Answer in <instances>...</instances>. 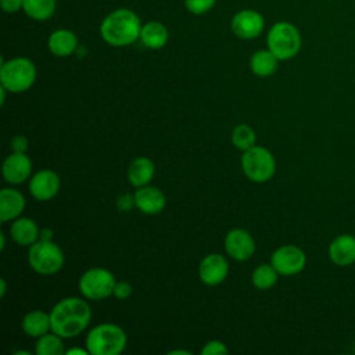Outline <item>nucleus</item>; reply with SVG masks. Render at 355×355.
I'll use <instances>...</instances> for the list:
<instances>
[{"instance_id":"24","label":"nucleus","mask_w":355,"mask_h":355,"mask_svg":"<svg viewBox=\"0 0 355 355\" xmlns=\"http://www.w3.org/2000/svg\"><path fill=\"white\" fill-rule=\"evenodd\" d=\"M55 0H24L22 10L35 21H46L55 11Z\"/></svg>"},{"instance_id":"21","label":"nucleus","mask_w":355,"mask_h":355,"mask_svg":"<svg viewBox=\"0 0 355 355\" xmlns=\"http://www.w3.org/2000/svg\"><path fill=\"white\" fill-rule=\"evenodd\" d=\"M21 327L29 337L39 338L40 336H43L51 330L50 313H46L40 309L31 311L24 316V319L21 322Z\"/></svg>"},{"instance_id":"8","label":"nucleus","mask_w":355,"mask_h":355,"mask_svg":"<svg viewBox=\"0 0 355 355\" xmlns=\"http://www.w3.org/2000/svg\"><path fill=\"white\" fill-rule=\"evenodd\" d=\"M115 283V277L108 269L92 268L80 276L79 290L85 298L98 301L112 295Z\"/></svg>"},{"instance_id":"22","label":"nucleus","mask_w":355,"mask_h":355,"mask_svg":"<svg viewBox=\"0 0 355 355\" xmlns=\"http://www.w3.org/2000/svg\"><path fill=\"white\" fill-rule=\"evenodd\" d=\"M168 37L169 33L166 26L158 21H150L141 26L140 40L148 49L158 50L164 47L168 42Z\"/></svg>"},{"instance_id":"29","label":"nucleus","mask_w":355,"mask_h":355,"mask_svg":"<svg viewBox=\"0 0 355 355\" xmlns=\"http://www.w3.org/2000/svg\"><path fill=\"white\" fill-rule=\"evenodd\" d=\"M229 352L227 347L225 343L219 340H211L208 341L204 348L201 349L202 355H226Z\"/></svg>"},{"instance_id":"23","label":"nucleus","mask_w":355,"mask_h":355,"mask_svg":"<svg viewBox=\"0 0 355 355\" xmlns=\"http://www.w3.org/2000/svg\"><path fill=\"white\" fill-rule=\"evenodd\" d=\"M277 57L268 50H258L250 58V68L252 73L261 78L270 76L277 68Z\"/></svg>"},{"instance_id":"31","label":"nucleus","mask_w":355,"mask_h":355,"mask_svg":"<svg viewBox=\"0 0 355 355\" xmlns=\"http://www.w3.org/2000/svg\"><path fill=\"white\" fill-rule=\"evenodd\" d=\"M133 205H135V196H132L129 193H125V194L119 196L118 200H116V207L121 212L130 211L133 208Z\"/></svg>"},{"instance_id":"12","label":"nucleus","mask_w":355,"mask_h":355,"mask_svg":"<svg viewBox=\"0 0 355 355\" xmlns=\"http://www.w3.org/2000/svg\"><path fill=\"white\" fill-rule=\"evenodd\" d=\"M60 190V178L54 171L43 169L31 176L29 193L37 201H49Z\"/></svg>"},{"instance_id":"9","label":"nucleus","mask_w":355,"mask_h":355,"mask_svg":"<svg viewBox=\"0 0 355 355\" xmlns=\"http://www.w3.org/2000/svg\"><path fill=\"white\" fill-rule=\"evenodd\" d=\"M270 263L279 275L293 276L300 273L305 268L306 255L300 247L286 244L273 251L270 257Z\"/></svg>"},{"instance_id":"2","label":"nucleus","mask_w":355,"mask_h":355,"mask_svg":"<svg viewBox=\"0 0 355 355\" xmlns=\"http://www.w3.org/2000/svg\"><path fill=\"white\" fill-rule=\"evenodd\" d=\"M141 22L137 14L129 8H116L104 17L100 25L103 40L114 47H123L140 39Z\"/></svg>"},{"instance_id":"35","label":"nucleus","mask_w":355,"mask_h":355,"mask_svg":"<svg viewBox=\"0 0 355 355\" xmlns=\"http://www.w3.org/2000/svg\"><path fill=\"white\" fill-rule=\"evenodd\" d=\"M67 354L72 355V354H80V355H87L89 351L87 349H80V348H72V349H68Z\"/></svg>"},{"instance_id":"4","label":"nucleus","mask_w":355,"mask_h":355,"mask_svg":"<svg viewBox=\"0 0 355 355\" xmlns=\"http://www.w3.org/2000/svg\"><path fill=\"white\" fill-rule=\"evenodd\" d=\"M36 80V67L26 57L1 60L0 85L10 93H22L32 87Z\"/></svg>"},{"instance_id":"28","label":"nucleus","mask_w":355,"mask_h":355,"mask_svg":"<svg viewBox=\"0 0 355 355\" xmlns=\"http://www.w3.org/2000/svg\"><path fill=\"white\" fill-rule=\"evenodd\" d=\"M216 0H184L186 8L196 15H201L208 12L214 6Z\"/></svg>"},{"instance_id":"36","label":"nucleus","mask_w":355,"mask_h":355,"mask_svg":"<svg viewBox=\"0 0 355 355\" xmlns=\"http://www.w3.org/2000/svg\"><path fill=\"white\" fill-rule=\"evenodd\" d=\"M0 297H4V294H6V290H7V286H6V280L4 279H1L0 280Z\"/></svg>"},{"instance_id":"25","label":"nucleus","mask_w":355,"mask_h":355,"mask_svg":"<svg viewBox=\"0 0 355 355\" xmlns=\"http://www.w3.org/2000/svg\"><path fill=\"white\" fill-rule=\"evenodd\" d=\"M35 351L37 355H62L64 354L62 337H60L54 331L46 333L37 338Z\"/></svg>"},{"instance_id":"33","label":"nucleus","mask_w":355,"mask_h":355,"mask_svg":"<svg viewBox=\"0 0 355 355\" xmlns=\"http://www.w3.org/2000/svg\"><path fill=\"white\" fill-rule=\"evenodd\" d=\"M0 6L6 12H17L22 8L24 0H0Z\"/></svg>"},{"instance_id":"13","label":"nucleus","mask_w":355,"mask_h":355,"mask_svg":"<svg viewBox=\"0 0 355 355\" xmlns=\"http://www.w3.org/2000/svg\"><path fill=\"white\" fill-rule=\"evenodd\" d=\"M229 273V263L220 254H208L198 266V275L207 286L220 284Z\"/></svg>"},{"instance_id":"20","label":"nucleus","mask_w":355,"mask_h":355,"mask_svg":"<svg viewBox=\"0 0 355 355\" xmlns=\"http://www.w3.org/2000/svg\"><path fill=\"white\" fill-rule=\"evenodd\" d=\"M155 166L153 161L147 157H137L135 158L128 169V179L132 186L141 187L147 186L151 179L154 178Z\"/></svg>"},{"instance_id":"10","label":"nucleus","mask_w":355,"mask_h":355,"mask_svg":"<svg viewBox=\"0 0 355 355\" xmlns=\"http://www.w3.org/2000/svg\"><path fill=\"white\" fill-rule=\"evenodd\" d=\"M263 26H265L263 17L258 11L248 10V8L234 14L230 22L232 32L237 37L245 39V40L259 36L261 32L263 31Z\"/></svg>"},{"instance_id":"26","label":"nucleus","mask_w":355,"mask_h":355,"mask_svg":"<svg viewBox=\"0 0 355 355\" xmlns=\"http://www.w3.org/2000/svg\"><path fill=\"white\" fill-rule=\"evenodd\" d=\"M277 270L270 265H266V263H262L259 265L254 272H252V276H251V280H252V284L259 288V290H269L272 288L276 283H277Z\"/></svg>"},{"instance_id":"5","label":"nucleus","mask_w":355,"mask_h":355,"mask_svg":"<svg viewBox=\"0 0 355 355\" xmlns=\"http://www.w3.org/2000/svg\"><path fill=\"white\" fill-rule=\"evenodd\" d=\"M268 49L277 57L279 61H286L298 54L302 39L295 25L280 21L272 25L266 37Z\"/></svg>"},{"instance_id":"32","label":"nucleus","mask_w":355,"mask_h":355,"mask_svg":"<svg viewBox=\"0 0 355 355\" xmlns=\"http://www.w3.org/2000/svg\"><path fill=\"white\" fill-rule=\"evenodd\" d=\"M10 147L12 148V153H25L28 148V139L25 136L18 135V136L12 137Z\"/></svg>"},{"instance_id":"6","label":"nucleus","mask_w":355,"mask_h":355,"mask_svg":"<svg viewBox=\"0 0 355 355\" xmlns=\"http://www.w3.org/2000/svg\"><path fill=\"white\" fill-rule=\"evenodd\" d=\"M28 262L39 275H54L64 265V254L53 240L39 239L36 243L29 245Z\"/></svg>"},{"instance_id":"18","label":"nucleus","mask_w":355,"mask_h":355,"mask_svg":"<svg viewBox=\"0 0 355 355\" xmlns=\"http://www.w3.org/2000/svg\"><path fill=\"white\" fill-rule=\"evenodd\" d=\"M10 233L18 245H32L40 237V230L36 222L31 218H17L11 223Z\"/></svg>"},{"instance_id":"19","label":"nucleus","mask_w":355,"mask_h":355,"mask_svg":"<svg viewBox=\"0 0 355 355\" xmlns=\"http://www.w3.org/2000/svg\"><path fill=\"white\" fill-rule=\"evenodd\" d=\"M47 46L51 54L57 57H67L76 50L78 37L69 29H57L49 36Z\"/></svg>"},{"instance_id":"15","label":"nucleus","mask_w":355,"mask_h":355,"mask_svg":"<svg viewBox=\"0 0 355 355\" xmlns=\"http://www.w3.org/2000/svg\"><path fill=\"white\" fill-rule=\"evenodd\" d=\"M135 207L147 215L159 214L165 205L166 198L164 193L153 186H141L135 191Z\"/></svg>"},{"instance_id":"39","label":"nucleus","mask_w":355,"mask_h":355,"mask_svg":"<svg viewBox=\"0 0 355 355\" xmlns=\"http://www.w3.org/2000/svg\"><path fill=\"white\" fill-rule=\"evenodd\" d=\"M15 355H29V352H26V351H18V352H15Z\"/></svg>"},{"instance_id":"38","label":"nucleus","mask_w":355,"mask_h":355,"mask_svg":"<svg viewBox=\"0 0 355 355\" xmlns=\"http://www.w3.org/2000/svg\"><path fill=\"white\" fill-rule=\"evenodd\" d=\"M0 239H1L0 248H1V250H4V245H6V237H4V233H0Z\"/></svg>"},{"instance_id":"17","label":"nucleus","mask_w":355,"mask_h":355,"mask_svg":"<svg viewBox=\"0 0 355 355\" xmlns=\"http://www.w3.org/2000/svg\"><path fill=\"white\" fill-rule=\"evenodd\" d=\"M25 208V198L21 191L4 187L0 191V220H14L19 218Z\"/></svg>"},{"instance_id":"3","label":"nucleus","mask_w":355,"mask_h":355,"mask_svg":"<svg viewBox=\"0 0 355 355\" xmlns=\"http://www.w3.org/2000/svg\"><path fill=\"white\" fill-rule=\"evenodd\" d=\"M126 333L114 323H101L86 336V349L92 355H118L126 347Z\"/></svg>"},{"instance_id":"37","label":"nucleus","mask_w":355,"mask_h":355,"mask_svg":"<svg viewBox=\"0 0 355 355\" xmlns=\"http://www.w3.org/2000/svg\"><path fill=\"white\" fill-rule=\"evenodd\" d=\"M169 355H176V354H183V355H190L189 351H182V349H175V351H169Z\"/></svg>"},{"instance_id":"34","label":"nucleus","mask_w":355,"mask_h":355,"mask_svg":"<svg viewBox=\"0 0 355 355\" xmlns=\"http://www.w3.org/2000/svg\"><path fill=\"white\" fill-rule=\"evenodd\" d=\"M42 240H53V232L50 229H43L40 230V237Z\"/></svg>"},{"instance_id":"16","label":"nucleus","mask_w":355,"mask_h":355,"mask_svg":"<svg viewBox=\"0 0 355 355\" xmlns=\"http://www.w3.org/2000/svg\"><path fill=\"white\" fill-rule=\"evenodd\" d=\"M329 258L337 266L355 263V236L340 234L329 245Z\"/></svg>"},{"instance_id":"30","label":"nucleus","mask_w":355,"mask_h":355,"mask_svg":"<svg viewBox=\"0 0 355 355\" xmlns=\"http://www.w3.org/2000/svg\"><path fill=\"white\" fill-rule=\"evenodd\" d=\"M132 286L128 282H116L112 295L118 300H128L132 295Z\"/></svg>"},{"instance_id":"14","label":"nucleus","mask_w":355,"mask_h":355,"mask_svg":"<svg viewBox=\"0 0 355 355\" xmlns=\"http://www.w3.org/2000/svg\"><path fill=\"white\" fill-rule=\"evenodd\" d=\"M1 172L8 183L19 184L31 178L32 161L25 153H12L4 159Z\"/></svg>"},{"instance_id":"7","label":"nucleus","mask_w":355,"mask_h":355,"mask_svg":"<svg viewBox=\"0 0 355 355\" xmlns=\"http://www.w3.org/2000/svg\"><path fill=\"white\" fill-rule=\"evenodd\" d=\"M241 168L250 180L255 183H263L275 175L276 161L268 148L262 146H254L243 153Z\"/></svg>"},{"instance_id":"11","label":"nucleus","mask_w":355,"mask_h":355,"mask_svg":"<svg viewBox=\"0 0 355 355\" xmlns=\"http://www.w3.org/2000/svg\"><path fill=\"white\" fill-rule=\"evenodd\" d=\"M225 250L236 261H247L255 252V240L244 229H232L225 237Z\"/></svg>"},{"instance_id":"1","label":"nucleus","mask_w":355,"mask_h":355,"mask_svg":"<svg viewBox=\"0 0 355 355\" xmlns=\"http://www.w3.org/2000/svg\"><path fill=\"white\" fill-rule=\"evenodd\" d=\"M92 311L85 300L67 297L60 300L50 311L51 331L62 338H72L80 334L89 324Z\"/></svg>"},{"instance_id":"27","label":"nucleus","mask_w":355,"mask_h":355,"mask_svg":"<svg viewBox=\"0 0 355 355\" xmlns=\"http://www.w3.org/2000/svg\"><path fill=\"white\" fill-rule=\"evenodd\" d=\"M255 132L248 125H237L232 132V141L239 150H248L255 146Z\"/></svg>"}]
</instances>
